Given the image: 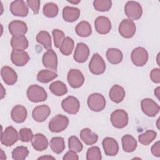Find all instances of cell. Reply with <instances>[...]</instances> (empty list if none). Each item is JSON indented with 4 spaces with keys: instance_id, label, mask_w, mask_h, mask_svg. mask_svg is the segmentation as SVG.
I'll use <instances>...</instances> for the list:
<instances>
[{
    "instance_id": "cell-1",
    "label": "cell",
    "mask_w": 160,
    "mask_h": 160,
    "mask_svg": "<svg viewBox=\"0 0 160 160\" xmlns=\"http://www.w3.org/2000/svg\"><path fill=\"white\" fill-rule=\"evenodd\" d=\"M26 94L28 99L33 102L44 101L48 98V94L45 89L37 84L30 86L27 90Z\"/></svg>"
},
{
    "instance_id": "cell-2",
    "label": "cell",
    "mask_w": 160,
    "mask_h": 160,
    "mask_svg": "<svg viewBox=\"0 0 160 160\" xmlns=\"http://www.w3.org/2000/svg\"><path fill=\"white\" fill-rule=\"evenodd\" d=\"M124 12L129 19L132 21L138 20L142 16V8L139 2L134 1H129L125 4Z\"/></svg>"
},
{
    "instance_id": "cell-3",
    "label": "cell",
    "mask_w": 160,
    "mask_h": 160,
    "mask_svg": "<svg viewBox=\"0 0 160 160\" xmlns=\"http://www.w3.org/2000/svg\"><path fill=\"white\" fill-rule=\"evenodd\" d=\"M69 124V119L66 116L58 114L49 121L48 128L52 132H60L64 131Z\"/></svg>"
},
{
    "instance_id": "cell-4",
    "label": "cell",
    "mask_w": 160,
    "mask_h": 160,
    "mask_svg": "<svg viewBox=\"0 0 160 160\" xmlns=\"http://www.w3.org/2000/svg\"><path fill=\"white\" fill-rule=\"evenodd\" d=\"M87 103L89 108L94 112H100L106 106V99L100 93H92L88 98Z\"/></svg>"
},
{
    "instance_id": "cell-5",
    "label": "cell",
    "mask_w": 160,
    "mask_h": 160,
    "mask_svg": "<svg viewBox=\"0 0 160 160\" xmlns=\"http://www.w3.org/2000/svg\"><path fill=\"white\" fill-rule=\"evenodd\" d=\"M128 114L123 109H116L111 114V122L112 126L118 129L126 127L128 123Z\"/></svg>"
},
{
    "instance_id": "cell-6",
    "label": "cell",
    "mask_w": 160,
    "mask_h": 160,
    "mask_svg": "<svg viewBox=\"0 0 160 160\" xmlns=\"http://www.w3.org/2000/svg\"><path fill=\"white\" fill-rule=\"evenodd\" d=\"M89 69L94 75H100L104 72L106 70V63L103 58L98 54H93L89 63Z\"/></svg>"
},
{
    "instance_id": "cell-7",
    "label": "cell",
    "mask_w": 160,
    "mask_h": 160,
    "mask_svg": "<svg viewBox=\"0 0 160 160\" xmlns=\"http://www.w3.org/2000/svg\"><path fill=\"white\" fill-rule=\"evenodd\" d=\"M19 139V134L12 126L7 127L1 135V142L5 146L9 147L14 144Z\"/></svg>"
},
{
    "instance_id": "cell-8",
    "label": "cell",
    "mask_w": 160,
    "mask_h": 160,
    "mask_svg": "<svg viewBox=\"0 0 160 160\" xmlns=\"http://www.w3.org/2000/svg\"><path fill=\"white\" fill-rule=\"evenodd\" d=\"M131 59L135 66L142 67L148 61V52L145 48L137 47L132 50L131 54Z\"/></svg>"
},
{
    "instance_id": "cell-9",
    "label": "cell",
    "mask_w": 160,
    "mask_h": 160,
    "mask_svg": "<svg viewBox=\"0 0 160 160\" xmlns=\"http://www.w3.org/2000/svg\"><path fill=\"white\" fill-rule=\"evenodd\" d=\"M136 25L133 21L129 19H123L119 26V32L124 38H131L136 32Z\"/></svg>"
},
{
    "instance_id": "cell-10",
    "label": "cell",
    "mask_w": 160,
    "mask_h": 160,
    "mask_svg": "<svg viewBox=\"0 0 160 160\" xmlns=\"http://www.w3.org/2000/svg\"><path fill=\"white\" fill-rule=\"evenodd\" d=\"M67 80L72 88H80L84 82V77L81 71L77 69H71L67 75Z\"/></svg>"
},
{
    "instance_id": "cell-11",
    "label": "cell",
    "mask_w": 160,
    "mask_h": 160,
    "mask_svg": "<svg viewBox=\"0 0 160 160\" xmlns=\"http://www.w3.org/2000/svg\"><path fill=\"white\" fill-rule=\"evenodd\" d=\"M141 107L142 112L149 117H154L160 110L159 106L150 98L142 99L141 102Z\"/></svg>"
},
{
    "instance_id": "cell-12",
    "label": "cell",
    "mask_w": 160,
    "mask_h": 160,
    "mask_svg": "<svg viewBox=\"0 0 160 160\" xmlns=\"http://www.w3.org/2000/svg\"><path fill=\"white\" fill-rule=\"evenodd\" d=\"M61 106L63 110L69 114H76L79 110V100L72 96H68L62 101Z\"/></svg>"
},
{
    "instance_id": "cell-13",
    "label": "cell",
    "mask_w": 160,
    "mask_h": 160,
    "mask_svg": "<svg viewBox=\"0 0 160 160\" xmlns=\"http://www.w3.org/2000/svg\"><path fill=\"white\" fill-rule=\"evenodd\" d=\"M90 51L88 46L84 42H79L77 44L73 58L79 63H83L87 61L89 56Z\"/></svg>"
},
{
    "instance_id": "cell-14",
    "label": "cell",
    "mask_w": 160,
    "mask_h": 160,
    "mask_svg": "<svg viewBox=\"0 0 160 160\" xmlns=\"http://www.w3.org/2000/svg\"><path fill=\"white\" fill-rule=\"evenodd\" d=\"M44 66L51 71H56L58 68V58L54 50L49 49L43 54L42 59Z\"/></svg>"
},
{
    "instance_id": "cell-15",
    "label": "cell",
    "mask_w": 160,
    "mask_h": 160,
    "mask_svg": "<svg viewBox=\"0 0 160 160\" xmlns=\"http://www.w3.org/2000/svg\"><path fill=\"white\" fill-rule=\"evenodd\" d=\"M10 11L16 16L26 17L29 12V9L26 3L22 0L12 1L10 4Z\"/></svg>"
},
{
    "instance_id": "cell-16",
    "label": "cell",
    "mask_w": 160,
    "mask_h": 160,
    "mask_svg": "<svg viewBox=\"0 0 160 160\" xmlns=\"http://www.w3.org/2000/svg\"><path fill=\"white\" fill-rule=\"evenodd\" d=\"M8 29L10 34L12 36H24L28 31V26L26 24L19 20L11 21L8 25Z\"/></svg>"
},
{
    "instance_id": "cell-17",
    "label": "cell",
    "mask_w": 160,
    "mask_h": 160,
    "mask_svg": "<svg viewBox=\"0 0 160 160\" xmlns=\"http://www.w3.org/2000/svg\"><path fill=\"white\" fill-rule=\"evenodd\" d=\"M11 59L16 66H23L29 62L30 57L28 53L24 50L13 49L11 54Z\"/></svg>"
},
{
    "instance_id": "cell-18",
    "label": "cell",
    "mask_w": 160,
    "mask_h": 160,
    "mask_svg": "<svg viewBox=\"0 0 160 160\" xmlns=\"http://www.w3.org/2000/svg\"><path fill=\"white\" fill-rule=\"evenodd\" d=\"M104 153L107 156H116L119 151V145L116 139L112 138L106 137L102 142Z\"/></svg>"
},
{
    "instance_id": "cell-19",
    "label": "cell",
    "mask_w": 160,
    "mask_h": 160,
    "mask_svg": "<svg viewBox=\"0 0 160 160\" xmlns=\"http://www.w3.org/2000/svg\"><path fill=\"white\" fill-rule=\"evenodd\" d=\"M51 114L50 108L45 104L35 107L32 112V116L34 121L41 122L44 121Z\"/></svg>"
},
{
    "instance_id": "cell-20",
    "label": "cell",
    "mask_w": 160,
    "mask_h": 160,
    "mask_svg": "<svg viewBox=\"0 0 160 160\" xmlns=\"http://www.w3.org/2000/svg\"><path fill=\"white\" fill-rule=\"evenodd\" d=\"M96 31L100 34H108L111 29V22L110 20L105 16H99L94 21Z\"/></svg>"
},
{
    "instance_id": "cell-21",
    "label": "cell",
    "mask_w": 160,
    "mask_h": 160,
    "mask_svg": "<svg viewBox=\"0 0 160 160\" xmlns=\"http://www.w3.org/2000/svg\"><path fill=\"white\" fill-rule=\"evenodd\" d=\"M1 75L4 82L8 85H13L18 80V75L16 71L8 66H3L1 68Z\"/></svg>"
},
{
    "instance_id": "cell-22",
    "label": "cell",
    "mask_w": 160,
    "mask_h": 160,
    "mask_svg": "<svg viewBox=\"0 0 160 160\" xmlns=\"http://www.w3.org/2000/svg\"><path fill=\"white\" fill-rule=\"evenodd\" d=\"M31 141L33 148L37 151L45 150L47 149L49 144L47 138L41 133H37L33 135Z\"/></svg>"
},
{
    "instance_id": "cell-23",
    "label": "cell",
    "mask_w": 160,
    "mask_h": 160,
    "mask_svg": "<svg viewBox=\"0 0 160 160\" xmlns=\"http://www.w3.org/2000/svg\"><path fill=\"white\" fill-rule=\"evenodd\" d=\"M28 115V112L25 107L22 105H16L11 110V117L14 122L16 123L23 122Z\"/></svg>"
},
{
    "instance_id": "cell-24",
    "label": "cell",
    "mask_w": 160,
    "mask_h": 160,
    "mask_svg": "<svg viewBox=\"0 0 160 160\" xmlns=\"http://www.w3.org/2000/svg\"><path fill=\"white\" fill-rule=\"evenodd\" d=\"M80 16V10L75 7L65 6L62 9V18L68 22H72L76 21Z\"/></svg>"
},
{
    "instance_id": "cell-25",
    "label": "cell",
    "mask_w": 160,
    "mask_h": 160,
    "mask_svg": "<svg viewBox=\"0 0 160 160\" xmlns=\"http://www.w3.org/2000/svg\"><path fill=\"white\" fill-rule=\"evenodd\" d=\"M125 94L126 92L124 88L118 84L114 85L111 88L109 92V96L110 99L115 103L121 102L124 99Z\"/></svg>"
},
{
    "instance_id": "cell-26",
    "label": "cell",
    "mask_w": 160,
    "mask_h": 160,
    "mask_svg": "<svg viewBox=\"0 0 160 160\" xmlns=\"http://www.w3.org/2000/svg\"><path fill=\"white\" fill-rule=\"evenodd\" d=\"M81 139L88 146L94 144L98 140V136L92 132L89 128H84L80 132Z\"/></svg>"
},
{
    "instance_id": "cell-27",
    "label": "cell",
    "mask_w": 160,
    "mask_h": 160,
    "mask_svg": "<svg viewBox=\"0 0 160 160\" xmlns=\"http://www.w3.org/2000/svg\"><path fill=\"white\" fill-rule=\"evenodd\" d=\"M121 141L122 149L126 152H133L137 148V141L132 135H124Z\"/></svg>"
},
{
    "instance_id": "cell-28",
    "label": "cell",
    "mask_w": 160,
    "mask_h": 160,
    "mask_svg": "<svg viewBox=\"0 0 160 160\" xmlns=\"http://www.w3.org/2000/svg\"><path fill=\"white\" fill-rule=\"evenodd\" d=\"M106 55L108 61L112 64H118L122 60V52L116 48H109L106 51Z\"/></svg>"
},
{
    "instance_id": "cell-29",
    "label": "cell",
    "mask_w": 160,
    "mask_h": 160,
    "mask_svg": "<svg viewBox=\"0 0 160 160\" xmlns=\"http://www.w3.org/2000/svg\"><path fill=\"white\" fill-rule=\"evenodd\" d=\"M11 46L14 50H24L28 48L29 42L25 36H12L11 39Z\"/></svg>"
},
{
    "instance_id": "cell-30",
    "label": "cell",
    "mask_w": 160,
    "mask_h": 160,
    "mask_svg": "<svg viewBox=\"0 0 160 160\" xmlns=\"http://www.w3.org/2000/svg\"><path fill=\"white\" fill-rule=\"evenodd\" d=\"M75 31L79 36L86 38L89 36L91 34L92 28L91 24L88 21H82L76 25L75 28Z\"/></svg>"
},
{
    "instance_id": "cell-31",
    "label": "cell",
    "mask_w": 160,
    "mask_h": 160,
    "mask_svg": "<svg viewBox=\"0 0 160 160\" xmlns=\"http://www.w3.org/2000/svg\"><path fill=\"white\" fill-rule=\"evenodd\" d=\"M49 89L53 94L57 96H63L68 92V88L66 84L60 81H56L52 82L49 85Z\"/></svg>"
},
{
    "instance_id": "cell-32",
    "label": "cell",
    "mask_w": 160,
    "mask_h": 160,
    "mask_svg": "<svg viewBox=\"0 0 160 160\" xmlns=\"http://www.w3.org/2000/svg\"><path fill=\"white\" fill-rule=\"evenodd\" d=\"M36 41L42 44L46 49L49 50L52 49L51 37L48 31H41L39 32L36 36Z\"/></svg>"
},
{
    "instance_id": "cell-33",
    "label": "cell",
    "mask_w": 160,
    "mask_h": 160,
    "mask_svg": "<svg viewBox=\"0 0 160 160\" xmlns=\"http://www.w3.org/2000/svg\"><path fill=\"white\" fill-rule=\"evenodd\" d=\"M58 74L55 71L48 69H42L38 72L37 80L42 83H48L57 78Z\"/></svg>"
},
{
    "instance_id": "cell-34",
    "label": "cell",
    "mask_w": 160,
    "mask_h": 160,
    "mask_svg": "<svg viewBox=\"0 0 160 160\" xmlns=\"http://www.w3.org/2000/svg\"><path fill=\"white\" fill-rule=\"evenodd\" d=\"M49 146L54 152L61 154L65 149L64 139L61 137H54L50 140Z\"/></svg>"
},
{
    "instance_id": "cell-35",
    "label": "cell",
    "mask_w": 160,
    "mask_h": 160,
    "mask_svg": "<svg viewBox=\"0 0 160 160\" xmlns=\"http://www.w3.org/2000/svg\"><path fill=\"white\" fill-rule=\"evenodd\" d=\"M157 136V133L153 130H147L144 133L138 136L139 142L144 146L149 145L152 142Z\"/></svg>"
},
{
    "instance_id": "cell-36",
    "label": "cell",
    "mask_w": 160,
    "mask_h": 160,
    "mask_svg": "<svg viewBox=\"0 0 160 160\" xmlns=\"http://www.w3.org/2000/svg\"><path fill=\"white\" fill-rule=\"evenodd\" d=\"M74 47V43L72 39L69 37H66L59 48V51L63 55L69 56L72 53Z\"/></svg>"
},
{
    "instance_id": "cell-37",
    "label": "cell",
    "mask_w": 160,
    "mask_h": 160,
    "mask_svg": "<svg viewBox=\"0 0 160 160\" xmlns=\"http://www.w3.org/2000/svg\"><path fill=\"white\" fill-rule=\"evenodd\" d=\"M59 12V9L56 4L54 2H48L44 5L42 12L48 18H52L56 17Z\"/></svg>"
},
{
    "instance_id": "cell-38",
    "label": "cell",
    "mask_w": 160,
    "mask_h": 160,
    "mask_svg": "<svg viewBox=\"0 0 160 160\" xmlns=\"http://www.w3.org/2000/svg\"><path fill=\"white\" fill-rule=\"evenodd\" d=\"M29 154V150L26 146H20L14 148L12 151V158L14 160H24Z\"/></svg>"
},
{
    "instance_id": "cell-39",
    "label": "cell",
    "mask_w": 160,
    "mask_h": 160,
    "mask_svg": "<svg viewBox=\"0 0 160 160\" xmlns=\"http://www.w3.org/2000/svg\"><path fill=\"white\" fill-rule=\"evenodd\" d=\"M112 6L111 0H95L93 1V6L98 11H108Z\"/></svg>"
},
{
    "instance_id": "cell-40",
    "label": "cell",
    "mask_w": 160,
    "mask_h": 160,
    "mask_svg": "<svg viewBox=\"0 0 160 160\" xmlns=\"http://www.w3.org/2000/svg\"><path fill=\"white\" fill-rule=\"evenodd\" d=\"M68 147L69 150L79 152L82 150L83 146L80 140L75 136H72L68 139Z\"/></svg>"
},
{
    "instance_id": "cell-41",
    "label": "cell",
    "mask_w": 160,
    "mask_h": 160,
    "mask_svg": "<svg viewBox=\"0 0 160 160\" xmlns=\"http://www.w3.org/2000/svg\"><path fill=\"white\" fill-rule=\"evenodd\" d=\"M102 159L100 149L98 146L89 148L86 152L87 160H101Z\"/></svg>"
},
{
    "instance_id": "cell-42",
    "label": "cell",
    "mask_w": 160,
    "mask_h": 160,
    "mask_svg": "<svg viewBox=\"0 0 160 160\" xmlns=\"http://www.w3.org/2000/svg\"><path fill=\"white\" fill-rule=\"evenodd\" d=\"M52 34L53 36L54 43L55 47L57 48H59L62 41H64V39L65 38L64 33L59 29H55L52 30Z\"/></svg>"
},
{
    "instance_id": "cell-43",
    "label": "cell",
    "mask_w": 160,
    "mask_h": 160,
    "mask_svg": "<svg viewBox=\"0 0 160 160\" xmlns=\"http://www.w3.org/2000/svg\"><path fill=\"white\" fill-rule=\"evenodd\" d=\"M33 137L32 131L31 129L24 128H21L19 131V139L24 142H28L31 141Z\"/></svg>"
},
{
    "instance_id": "cell-44",
    "label": "cell",
    "mask_w": 160,
    "mask_h": 160,
    "mask_svg": "<svg viewBox=\"0 0 160 160\" xmlns=\"http://www.w3.org/2000/svg\"><path fill=\"white\" fill-rule=\"evenodd\" d=\"M28 6H29L35 14H38L39 11L40 3L39 0H28L26 1Z\"/></svg>"
},
{
    "instance_id": "cell-45",
    "label": "cell",
    "mask_w": 160,
    "mask_h": 160,
    "mask_svg": "<svg viewBox=\"0 0 160 160\" xmlns=\"http://www.w3.org/2000/svg\"><path fill=\"white\" fill-rule=\"evenodd\" d=\"M150 78L153 82H160V69L159 68H154L150 72Z\"/></svg>"
},
{
    "instance_id": "cell-46",
    "label": "cell",
    "mask_w": 160,
    "mask_h": 160,
    "mask_svg": "<svg viewBox=\"0 0 160 160\" xmlns=\"http://www.w3.org/2000/svg\"><path fill=\"white\" fill-rule=\"evenodd\" d=\"M77 152L71 151L69 150V151H68L64 156H63V160H78L79 159V157L78 155L76 154Z\"/></svg>"
},
{
    "instance_id": "cell-47",
    "label": "cell",
    "mask_w": 160,
    "mask_h": 160,
    "mask_svg": "<svg viewBox=\"0 0 160 160\" xmlns=\"http://www.w3.org/2000/svg\"><path fill=\"white\" fill-rule=\"evenodd\" d=\"M151 152L152 155H154L156 157H160V144L159 141H157L155 142L151 147Z\"/></svg>"
},
{
    "instance_id": "cell-48",
    "label": "cell",
    "mask_w": 160,
    "mask_h": 160,
    "mask_svg": "<svg viewBox=\"0 0 160 160\" xmlns=\"http://www.w3.org/2000/svg\"><path fill=\"white\" fill-rule=\"evenodd\" d=\"M154 95L157 97L158 99H159V96H160V88L158 87L154 89Z\"/></svg>"
},
{
    "instance_id": "cell-49",
    "label": "cell",
    "mask_w": 160,
    "mask_h": 160,
    "mask_svg": "<svg viewBox=\"0 0 160 160\" xmlns=\"http://www.w3.org/2000/svg\"><path fill=\"white\" fill-rule=\"evenodd\" d=\"M1 98L2 99L4 98L5 94H6V91L4 90V89L3 86H2V84H1Z\"/></svg>"
},
{
    "instance_id": "cell-50",
    "label": "cell",
    "mask_w": 160,
    "mask_h": 160,
    "mask_svg": "<svg viewBox=\"0 0 160 160\" xmlns=\"http://www.w3.org/2000/svg\"><path fill=\"white\" fill-rule=\"evenodd\" d=\"M54 159V158H53L52 156H45L39 157L38 158V159Z\"/></svg>"
},
{
    "instance_id": "cell-51",
    "label": "cell",
    "mask_w": 160,
    "mask_h": 160,
    "mask_svg": "<svg viewBox=\"0 0 160 160\" xmlns=\"http://www.w3.org/2000/svg\"><path fill=\"white\" fill-rule=\"evenodd\" d=\"M69 2L71 3V4H77L79 2H80V0H78V1H68Z\"/></svg>"
},
{
    "instance_id": "cell-52",
    "label": "cell",
    "mask_w": 160,
    "mask_h": 160,
    "mask_svg": "<svg viewBox=\"0 0 160 160\" xmlns=\"http://www.w3.org/2000/svg\"><path fill=\"white\" fill-rule=\"evenodd\" d=\"M159 120V118H158V122H157V127H158V129H159V123H158Z\"/></svg>"
}]
</instances>
